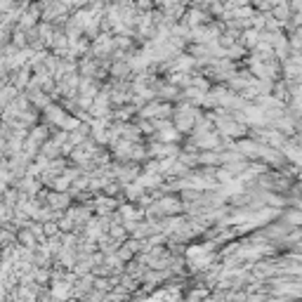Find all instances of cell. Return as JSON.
<instances>
[{
	"label": "cell",
	"mask_w": 302,
	"mask_h": 302,
	"mask_svg": "<svg viewBox=\"0 0 302 302\" xmlns=\"http://www.w3.org/2000/svg\"><path fill=\"white\" fill-rule=\"evenodd\" d=\"M161 206H163V210H165V213H177L179 203H177V201H163Z\"/></svg>",
	"instance_id": "6da1fadb"
}]
</instances>
